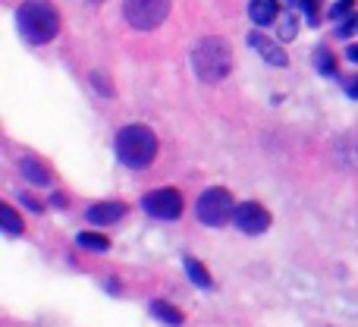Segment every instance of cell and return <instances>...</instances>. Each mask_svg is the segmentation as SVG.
Returning <instances> with one entry per match:
<instances>
[{
    "instance_id": "1",
    "label": "cell",
    "mask_w": 358,
    "mask_h": 327,
    "mask_svg": "<svg viewBox=\"0 0 358 327\" xmlns=\"http://www.w3.org/2000/svg\"><path fill=\"white\" fill-rule=\"evenodd\" d=\"M19 32L25 35V41L31 44H48L60 32V10L50 0H25L16 13Z\"/></svg>"
},
{
    "instance_id": "2",
    "label": "cell",
    "mask_w": 358,
    "mask_h": 327,
    "mask_svg": "<svg viewBox=\"0 0 358 327\" xmlns=\"http://www.w3.org/2000/svg\"><path fill=\"white\" fill-rule=\"evenodd\" d=\"M192 67H195L198 79L204 82L227 79L229 69H233V48H229V41H223L217 35L201 38L195 44V50H192Z\"/></svg>"
},
{
    "instance_id": "3",
    "label": "cell",
    "mask_w": 358,
    "mask_h": 327,
    "mask_svg": "<svg viewBox=\"0 0 358 327\" xmlns=\"http://www.w3.org/2000/svg\"><path fill=\"white\" fill-rule=\"evenodd\" d=\"M117 155L126 167H148L157 155V136L142 123L126 126L117 136Z\"/></svg>"
},
{
    "instance_id": "4",
    "label": "cell",
    "mask_w": 358,
    "mask_h": 327,
    "mask_svg": "<svg viewBox=\"0 0 358 327\" xmlns=\"http://www.w3.org/2000/svg\"><path fill=\"white\" fill-rule=\"evenodd\" d=\"M170 13V0H126L123 4V16L132 29L138 32H151L167 19Z\"/></svg>"
},
{
    "instance_id": "5",
    "label": "cell",
    "mask_w": 358,
    "mask_h": 327,
    "mask_svg": "<svg viewBox=\"0 0 358 327\" xmlns=\"http://www.w3.org/2000/svg\"><path fill=\"white\" fill-rule=\"evenodd\" d=\"M233 214H236V204L227 189L214 186V189L201 192V198H198V217H201L208 227H223Z\"/></svg>"
},
{
    "instance_id": "6",
    "label": "cell",
    "mask_w": 358,
    "mask_h": 327,
    "mask_svg": "<svg viewBox=\"0 0 358 327\" xmlns=\"http://www.w3.org/2000/svg\"><path fill=\"white\" fill-rule=\"evenodd\" d=\"M145 211L151 217H161V221H173L182 214V195L176 189H157L145 195Z\"/></svg>"
},
{
    "instance_id": "7",
    "label": "cell",
    "mask_w": 358,
    "mask_h": 327,
    "mask_svg": "<svg viewBox=\"0 0 358 327\" xmlns=\"http://www.w3.org/2000/svg\"><path fill=\"white\" fill-rule=\"evenodd\" d=\"M233 221H236V227H239L242 233H252V236L264 233V230L271 227V214H267L258 202L239 204V208H236V214H233Z\"/></svg>"
},
{
    "instance_id": "8",
    "label": "cell",
    "mask_w": 358,
    "mask_h": 327,
    "mask_svg": "<svg viewBox=\"0 0 358 327\" xmlns=\"http://www.w3.org/2000/svg\"><path fill=\"white\" fill-rule=\"evenodd\" d=\"M248 48H255L267 63H273V67H286V63H289L286 50H280V44L273 41V38H267L264 32H248Z\"/></svg>"
},
{
    "instance_id": "9",
    "label": "cell",
    "mask_w": 358,
    "mask_h": 327,
    "mask_svg": "<svg viewBox=\"0 0 358 327\" xmlns=\"http://www.w3.org/2000/svg\"><path fill=\"white\" fill-rule=\"evenodd\" d=\"M123 214H126V208L120 202H101V204H92V208H88V221L98 223V227L120 221Z\"/></svg>"
},
{
    "instance_id": "10",
    "label": "cell",
    "mask_w": 358,
    "mask_h": 327,
    "mask_svg": "<svg viewBox=\"0 0 358 327\" xmlns=\"http://www.w3.org/2000/svg\"><path fill=\"white\" fill-rule=\"evenodd\" d=\"M280 13V0H252L248 4V16L255 25H271Z\"/></svg>"
},
{
    "instance_id": "11",
    "label": "cell",
    "mask_w": 358,
    "mask_h": 327,
    "mask_svg": "<svg viewBox=\"0 0 358 327\" xmlns=\"http://www.w3.org/2000/svg\"><path fill=\"white\" fill-rule=\"evenodd\" d=\"M19 167H22V173H25V179H29V183H35V186H48L50 183L48 167H44L41 161H35V158H25Z\"/></svg>"
},
{
    "instance_id": "12",
    "label": "cell",
    "mask_w": 358,
    "mask_h": 327,
    "mask_svg": "<svg viewBox=\"0 0 358 327\" xmlns=\"http://www.w3.org/2000/svg\"><path fill=\"white\" fill-rule=\"evenodd\" d=\"M151 315L161 318V321L170 324V327H179V324H182V312L173 309L170 302H164V299H155V302H151Z\"/></svg>"
},
{
    "instance_id": "13",
    "label": "cell",
    "mask_w": 358,
    "mask_h": 327,
    "mask_svg": "<svg viewBox=\"0 0 358 327\" xmlns=\"http://www.w3.org/2000/svg\"><path fill=\"white\" fill-rule=\"evenodd\" d=\"M185 271H189V277H192V284H198V286H204L208 290L214 280H210V274H208V267L204 265H198L195 258H185Z\"/></svg>"
},
{
    "instance_id": "14",
    "label": "cell",
    "mask_w": 358,
    "mask_h": 327,
    "mask_svg": "<svg viewBox=\"0 0 358 327\" xmlns=\"http://www.w3.org/2000/svg\"><path fill=\"white\" fill-rule=\"evenodd\" d=\"M315 67H317V73H324V76H336V60L327 48L315 50Z\"/></svg>"
},
{
    "instance_id": "15",
    "label": "cell",
    "mask_w": 358,
    "mask_h": 327,
    "mask_svg": "<svg viewBox=\"0 0 358 327\" xmlns=\"http://www.w3.org/2000/svg\"><path fill=\"white\" fill-rule=\"evenodd\" d=\"M79 246L82 249H94V252H107L110 249V239L101 233H79Z\"/></svg>"
},
{
    "instance_id": "16",
    "label": "cell",
    "mask_w": 358,
    "mask_h": 327,
    "mask_svg": "<svg viewBox=\"0 0 358 327\" xmlns=\"http://www.w3.org/2000/svg\"><path fill=\"white\" fill-rule=\"evenodd\" d=\"M352 13H355V0H340V4H334L327 10V16L334 19V22H343V19L352 16Z\"/></svg>"
},
{
    "instance_id": "17",
    "label": "cell",
    "mask_w": 358,
    "mask_h": 327,
    "mask_svg": "<svg viewBox=\"0 0 358 327\" xmlns=\"http://www.w3.org/2000/svg\"><path fill=\"white\" fill-rule=\"evenodd\" d=\"M0 214H3V227H6V233H10V236L22 233V223H19L16 211H13V208H10V204H3V208H0Z\"/></svg>"
},
{
    "instance_id": "18",
    "label": "cell",
    "mask_w": 358,
    "mask_h": 327,
    "mask_svg": "<svg viewBox=\"0 0 358 327\" xmlns=\"http://www.w3.org/2000/svg\"><path fill=\"white\" fill-rule=\"evenodd\" d=\"M280 35L289 41V38H296V16L292 13H286L283 19H280Z\"/></svg>"
},
{
    "instance_id": "19",
    "label": "cell",
    "mask_w": 358,
    "mask_h": 327,
    "mask_svg": "<svg viewBox=\"0 0 358 327\" xmlns=\"http://www.w3.org/2000/svg\"><path fill=\"white\" fill-rule=\"evenodd\" d=\"M317 6H321V0H302V6H299V10L305 13V19H308V22H317Z\"/></svg>"
},
{
    "instance_id": "20",
    "label": "cell",
    "mask_w": 358,
    "mask_h": 327,
    "mask_svg": "<svg viewBox=\"0 0 358 327\" xmlns=\"http://www.w3.org/2000/svg\"><path fill=\"white\" fill-rule=\"evenodd\" d=\"M352 32H358V13L346 16L343 19V25H340V35H352Z\"/></svg>"
},
{
    "instance_id": "21",
    "label": "cell",
    "mask_w": 358,
    "mask_h": 327,
    "mask_svg": "<svg viewBox=\"0 0 358 327\" xmlns=\"http://www.w3.org/2000/svg\"><path fill=\"white\" fill-rule=\"evenodd\" d=\"M346 92H349V95H352V98H358V76H355V79H352V82H346Z\"/></svg>"
},
{
    "instance_id": "22",
    "label": "cell",
    "mask_w": 358,
    "mask_h": 327,
    "mask_svg": "<svg viewBox=\"0 0 358 327\" xmlns=\"http://www.w3.org/2000/svg\"><path fill=\"white\" fill-rule=\"evenodd\" d=\"M346 57H349V60H352V63H358V44H352V48L346 50Z\"/></svg>"
},
{
    "instance_id": "23",
    "label": "cell",
    "mask_w": 358,
    "mask_h": 327,
    "mask_svg": "<svg viewBox=\"0 0 358 327\" xmlns=\"http://www.w3.org/2000/svg\"><path fill=\"white\" fill-rule=\"evenodd\" d=\"M286 6H292V10H299V6H302V0H283Z\"/></svg>"
},
{
    "instance_id": "24",
    "label": "cell",
    "mask_w": 358,
    "mask_h": 327,
    "mask_svg": "<svg viewBox=\"0 0 358 327\" xmlns=\"http://www.w3.org/2000/svg\"><path fill=\"white\" fill-rule=\"evenodd\" d=\"M92 4H104V0H92Z\"/></svg>"
}]
</instances>
